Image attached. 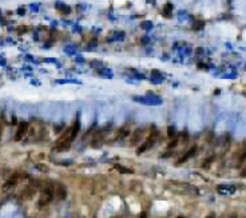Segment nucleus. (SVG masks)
Returning a JSON list of instances; mask_svg holds the SVG:
<instances>
[{
	"label": "nucleus",
	"instance_id": "nucleus-5",
	"mask_svg": "<svg viewBox=\"0 0 246 218\" xmlns=\"http://www.w3.org/2000/svg\"><path fill=\"white\" fill-rule=\"evenodd\" d=\"M18 182H19V178H18V175H12V177L8 179V181L4 183L3 185V189L4 190H8V189H11V187H14V186H16L18 185Z\"/></svg>",
	"mask_w": 246,
	"mask_h": 218
},
{
	"label": "nucleus",
	"instance_id": "nucleus-7",
	"mask_svg": "<svg viewBox=\"0 0 246 218\" xmlns=\"http://www.w3.org/2000/svg\"><path fill=\"white\" fill-rule=\"evenodd\" d=\"M142 130L139 129V130H137L135 131V134H134V136H133V139H131V145H135V143H138V140L141 139V136H142Z\"/></svg>",
	"mask_w": 246,
	"mask_h": 218
},
{
	"label": "nucleus",
	"instance_id": "nucleus-4",
	"mask_svg": "<svg viewBox=\"0 0 246 218\" xmlns=\"http://www.w3.org/2000/svg\"><path fill=\"white\" fill-rule=\"evenodd\" d=\"M27 130H28V123L27 122L19 123L18 129H16V132H15V140L16 142H19V140H22L24 138V135L27 134Z\"/></svg>",
	"mask_w": 246,
	"mask_h": 218
},
{
	"label": "nucleus",
	"instance_id": "nucleus-6",
	"mask_svg": "<svg viewBox=\"0 0 246 218\" xmlns=\"http://www.w3.org/2000/svg\"><path fill=\"white\" fill-rule=\"evenodd\" d=\"M56 194H58V197L60 199H66V197H67V189H66V186L64 185H59L58 189H56Z\"/></svg>",
	"mask_w": 246,
	"mask_h": 218
},
{
	"label": "nucleus",
	"instance_id": "nucleus-9",
	"mask_svg": "<svg viewBox=\"0 0 246 218\" xmlns=\"http://www.w3.org/2000/svg\"><path fill=\"white\" fill-rule=\"evenodd\" d=\"M116 169L119 170L121 173H133L131 170H129V169H122V167H119V165H116Z\"/></svg>",
	"mask_w": 246,
	"mask_h": 218
},
{
	"label": "nucleus",
	"instance_id": "nucleus-10",
	"mask_svg": "<svg viewBox=\"0 0 246 218\" xmlns=\"http://www.w3.org/2000/svg\"><path fill=\"white\" fill-rule=\"evenodd\" d=\"M177 145H178V139H174L173 142H171L170 145H169V149H173V147H175Z\"/></svg>",
	"mask_w": 246,
	"mask_h": 218
},
{
	"label": "nucleus",
	"instance_id": "nucleus-11",
	"mask_svg": "<svg viewBox=\"0 0 246 218\" xmlns=\"http://www.w3.org/2000/svg\"><path fill=\"white\" fill-rule=\"evenodd\" d=\"M139 218H147V213L146 211H142L141 216H139Z\"/></svg>",
	"mask_w": 246,
	"mask_h": 218
},
{
	"label": "nucleus",
	"instance_id": "nucleus-2",
	"mask_svg": "<svg viewBox=\"0 0 246 218\" xmlns=\"http://www.w3.org/2000/svg\"><path fill=\"white\" fill-rule=\"evenodd\" d=\"M52 197H54V190L52 187L47 186L46 189L43 190V193H42L40 198H39V202H37V206L39 207H43L46 205H48L51 201H52Z\"/></svg>",
	"mask_w": 246,
	"mask_h": 218
},
{
	"label": "nucleus",
	"instance_id": "nucleus-1",
	"mask_svg": "<svg viewBox=\"0 0 246 218\" xmlns=\"http://www.w3.org/2000/svg\"><path fill=\"white\" fill-rule=\"evenodd\" d=\"M155 139H156V130L152 129L151 132L148 134V136L146 138V140L141 145V146H139V149L137 150L138 155H141V154H143V153H146V151L150 150V149L152 147V145L155 143Z\"/></svg>",
	"mask_w": 246,
	"mask_h": 218
},
{
	"label": "nucleus",
	"instance_id": "nucleus-8",
	"mask_svg": "<svg viewBox=\"0 0 246 218\" xmlns=\"http://www.w3.org/2000/svg\"><path fill=\"white\" fill-rule=\"evenodd\" d=\"M214 159H215V157H214V155H211L210 158H207L206 161H203V162H202V167H205V169H206V167H209V166L214 162Z\"/></svg>",
	"mask_w": 246,
	"mask_h": 218
},
{
	"label": "nucleus",
	"instance_id": "nucleus-13",
	"mask_svg": "<svg viewBox=\"0 0 246 218\" xmlns=\"http://www.w3.org/2000/svg\"><path fill=\"white\" fill-rule=\"evenodd\" d=\"M174 134H173V127H170V129H169V136H173Z\"/></svg>",
	"mask_w": 246,
	"mask_h": 218
},
{
	"label": "nucleus",
	"instance_id": "nucleus-3",
	"mask_svg": "<svg viewBox=\"0 0 246 218\" xmlns=\"http://www.w3.org/2000/svg\"><path fill=\"white\" fill-rule=\"evenodd\" d=\"M197 151H198V147L197 146H193L191 149H189L187 151H186L183 155H182L179 159H178L177 162H175V165H183V163H186V162H187L189 159H191V158L195 155L197 154Z\"/></svg>",
	"mask_w": 246,
	"mask_h": 218
},
{
	"label": "nucleus",
	"instance_id": "nucleus-14",
	"mask_svg": "<svg viewBox=\"0 0 246 218\" xmlns=\"http://www.w3.org/2000/svg\"><path fill=\"white\" fill-rule=\"evenodd\" d=\"M177 218H186V217H183V216H178Z\"/></svg>",
	"mask_w": 246,
	"mask_h": 218
},
{
	"label": "nucleus",
	"instance_id": "nucleus-12",
	"mask_svg": "<svg viewBox=\"0 0 246 218\" xmlns=\"http://www.w3.org/2000/svg\"><path fill=\"white\" fill-rule=\"evenodd\" d=\"M205 218H215V214L214 213H210V214H207Z\"/></svg>",
	"mask_w": 246,
	"mask_h": 218
}]
</instances>
